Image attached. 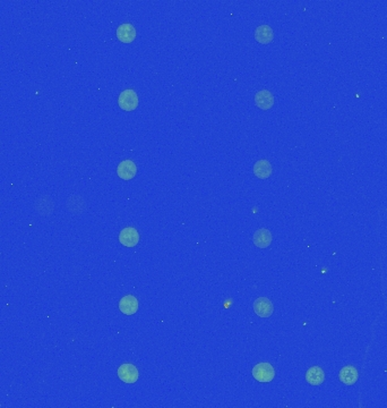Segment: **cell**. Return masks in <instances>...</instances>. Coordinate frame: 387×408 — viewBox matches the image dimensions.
Returning a JSON list of instances; mask_svg holds the SVG:
<instances>
[{
	"label": "cell",
	"instance_id": "3957f363",
	"mask_svg": "<svg viewBox=\"0 0 387 408\" xmlns=\"http://www.w3.org/2000/svg\"><path fill=\"white\" fill-rule=\"evenodd\" d=\"M118 377L125 383L128 385H133V383L137 382L139 377V372L137 367L130 363H125V364L120 365L118 369Z\"/></svg>",
	"mask_w": 387,
	"mask_h": 408
},
{
	"label": "cell",
	"instance_id": "5b68a950",
	"mask_svg": "<svg viewBox=\"0 0 387 408\" xmlns=\"http://www.w3.org/2000/svg\"><path fill=\"white\" fill-rule=\"evenodd\" d=\"M139 232L133 227H127L119 234V242L126 247H135L139 242Z\"/></svg>",
	"mask_w": 387,
	"mask_h": 408
},
{
	"label": "cell",
	"instance_id": "8992f818",
	"mask_svg": "<svg viewBox=\"0 0 387 408\" xmlns=\"http://www.w3.org/2000/svg\"><path fill=\"white\" fill-rule=\"evenodd\" d=\"M254 311L259 317H270L273 314V303L267 297H259L254 302Z\"/></svg>",
	"mask_w": 387,
	"mask_h": 408
},
{
	"label": "cell",
	"instance_id": "52a82bcc",
	"mask_svg": "<svg viewBox=\"0 0 387 408\" xmlns=\"http://www.w3.org/2000/svg\"><path fill=\"white\" fill-rule=\"evenodd\" d=\"M137 172V166L133 160H124L118 165L117 168V175L124 179V181H130L136 175Z\"/></svg>",
	"mask_w": 387,
	"mask_h": 408
},
{
	"label": "cell",
	"instance_id": "30bf717a",
	"mask_svg": "<svg viewBox=\"0 0 387 408\" xmlns=\"http://www.w3.org/2000/svg\"><path fill=\"white\" fill-rule=\"evenodd\" d=\"M339 379L345 386H353L359 379L358 370L352 365H346L342 367V370L339 373Z\"/></svg>",
	"mask_w": 387,
	"mask_h": 408
},
{
	"label": "cell",
	"instance_id": "9c48e42d",
	"mask_svg": "<svg viewBox=\"0 0 387 408\" xmlns=\"http://www.w3.org/2000/svg\"><path fill=\"white\" fill-rule=\"evenodd\" d=\"M119 310L125 315H133L138 310V301L133 295H126L119 302Z\"/></svg>",
	"mask_w": 387,
	"mask_h": 408
},
{
	"label": "cell",
	"instance_id": "2e32d148",
	"mask_svg": "<svg viewBox=\"0 0 387 408\" xmlns=\"http://www.w3.org/2000/svg\"><path fill=\"white\" fill-rule=\"evenodd\" d=\"M253 242L255 244V246H257L259 248H266L271 245L272 243V234L269 229H258L257 231H255Z\"/></svg>",
	"mask_w": 387,
	"mask_h": 408
},
{
	"label": "cell",
	"instance_id": "ba28073f",
	"mask_svg": "<svg viewBox=\"0 0 387 408\" xmlns=\"http://www.w3.org/2000/svg\"><path fill=\"white\" fill-rule=\"evenodd\" d=\"M115 33H117V39L123 43L133 42L135 38H136V28L130 23H125L119 25Z\"/></svg>",
	"mask_w": 387,
	"mask_h": 408
},
{
	"label": "cell",
	"instance_id": "6da1fadb",
	"mask_svg": "<svg viewBox=\"0 0 387 408\" xmlns=\"http://www.w3.org/2000/svg\"><path fill=\"white\" fill-rule=\"evenodd\" d=\"M253 376L255 380L262 383H269L272 382L275 377V370L274 367L270 364V363H258L257 365L254 366L253 369Z\"/></svg>",
	"mask_w": 387,
	"mask_h": 408
},
{
	"label": "cell",
	"instance_id": "8fae6325",
	"mask_svg": "<svg viewBox=\"0 0 387 408\" xmlns=\"http://www.w3.org/2000/svg\"><path fill=\"white\" fill-rule=\"evenodd\" d=\"M255 103L263 110H269L274 104V96L269 90H262L255 94Z\"/></svg>",
	"mask_w": 387,
	"mask_h": 408
},
{
	"label": "cell",
	"instance_id": "5bb4252c",
	"mask_svg": "<svg viewBox=\"0 0 387 408\" xmlns=\"http://www.w3.org/2000/svg\"><path fill=\"white\" fill-rule=\"evenodd\" d=\"M272 172H273L272 165H271V162L269 160H266V159L259 160L254 165V175L257 178L266 179L271 177Z\"/></svg>",
	"mask_w": 387,
	"mask_h": 408
},
{
	"label": "cell",
	"instance_id": "7a4b0ae2",
	"mask_svg": "<svg viewBox=\"0 0 387 408\" xmlns=\"http://www.w3.org/2000/svg\"><path fill=\"white\" fill-rule=\"evenodd\" d=\"M119 107L125 111H133L138 107V96L132 89L124 90L118 99Z\"/></svg>",
	"mask_w": 387,
	"mask_h": 408
},
{
	"label": "cell",
	"instance_id": "277c9868",
	"mask_svg": "<svg viewBox=\"0 0 387 408\" xmlns=\"http://www.w3.org/2000/svg\"><path fill=\"white\" fill-rule=\"evenodd\" d=\"M33 208L38 215L43 216V217H48L53 212L54 204H53V201L51 200V197L48 195H42V196L38 197L37 200L34 201Z\"/></svg>",
	"mask_w": 387,
	"mask_h": 408
},
{
	"label": "cell",
	"instance_id": "4fadbf2b",
	"mask_svg": "<svg viewBox=\"0 0 387 408\" xmlns=\"http://www.w3.org/2000/svg\"><path fill=\"white\" fill-rule=\"evenodd\" d=\"M66 207L73 215H80L86 210V203L80 195H70L66 201Z\"/></svg>",
	"mask_w": 387,
	"mask_h": 408
},
{
	"label": "cell",
	"instance_id": "9a60e30c",
	"mask_svg": "<svg viewBox=\"0 0 387 408\" xmlns=\"http://www.w3.org/2000/svg\"><path fill=\"white\" fill-rule=\"evenodd\" d=\"M256 41L262 44H269L273 41L274 33L270 25H260L255 30Z\"/></svg>",
	"mask_w": 387,
	"mask_h": 408
},
{
	"label": "cell",
	"instance_id": "7c38bea8",
	"mask_svg": "<svg viewBox=\"0 0 387 408\" xmlns=\"http://www.w3.org/2000/svg\"><path fill=\"white\" fill-rule=\"evenodd\" d=\"M306 381L310 386H320L325 381V372L319 366H313L306 372Z\"/></svg>",
	"mask_w": 387,
	"mask_h": 408
}]
</instances>
